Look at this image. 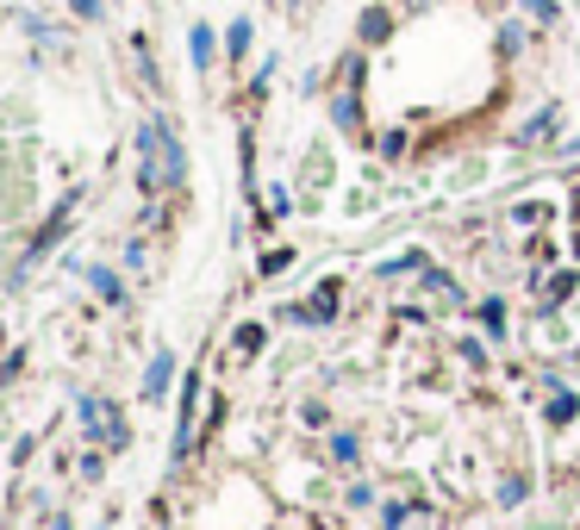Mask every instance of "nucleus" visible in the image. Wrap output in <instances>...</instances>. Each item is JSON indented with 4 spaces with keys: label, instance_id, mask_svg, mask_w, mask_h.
I'll return each mask as SVG.
<instances>
[{
    "label": "nucleus",
    "instance_id": "1",
    "mask_svg": "<svg viewBox=\"0 0 580 530\" xmlns=\"http://www.w3.org/2000/svg\"><path fill=\"white\" fill-rule=\"evenodd\" d=\"M138 156H144V169H138V187H144V194L181 187V175H188L181 138H175V131H169L163 119H144V131H138Z\"/></svg>",
    "mask_w": 580,
    "mask_h": 530
},
{
    "label": "nucleus",
    "instance_id": "2",
    "mask_svg": "<svg viewBox=\"0 0 580 530\" xmlns=\"http://www.w3.org/2000/svg\"><path fill=\"white\" fill-rule=\"evenodd\" d=\"M81 431L100 436V443H112V450H126L131 443V431H126V419H119V405L112 400H81Z\"/></svg>",
    "mask_w": 580,
    "mask_h": 530
},
{
    "label": "nucleus",
    "instance_id": "3",
    "mask_svg": "<svg viewBox=\"0 0 580 530\" xmlns=\"http://www.w3.org/2000/svg\"><path fill=\"white\" fill-rule=\"evenodd\" d=\"M69 213H76V194H69V200H63V206H57V213H50V218H45V232H38V237H32V244H26V256H19V275H26V268H32V263H38V256H45V249H50V244H57V237H63V225H69Z\"/></svg>",
    "mask_w": 580,
    "mask_h": 530
},
{
    "label": "nucleus",
    "instance_id": "4",
    "mask_svg": "<svg viewBox=\"0 0 580 530\" xmlns=\"http://www.w3.org/2000/svg\"><path fill=\"white\" fill-rule=\"evenodd\" d=\"M194 419H200V381L188 374V387H181V412H175V455L194 450Z\"/></svg>",
    "mask_w": 580,
    "mask_h": 530
},
{
    "label": "nucleus",
    "instance_id": "5",
    "mask_svg": "<svg viewBox=\"0 0 580 530\" xmlns=\"http://www.w3.org/2000/svg\"><path fill=\"white\" fill-rule=\"evenodd\" d=\"M337 300H344V287H337V281H325V287H313V300H306V306H294V318H306V325H331V318H337Z\"/></svg>",
    "mask_w": 580,
    "mask_h": 530
},
{
    "label": "nucleus",
    "instance_id": "6",
    "mask_svg": "<svg viewBox=\"0 0 580 530\" xmlns=\"http://www.w3.org/2000/svg\"><path fill=\"white\" fill-rule=\"evenodd\" d=\"M169 374H175V356H169V350H157L150 369H144V400H163V393H169Z\"/></svg>",
    "mask_w": 580,
    "mask_h": 530
},
{
    "label": "nucleus",
    "instance_id": "7",
    "mask_svg": "<svg viewBox=\"0 0 580 530\" xmlns=\"http://www.w3.org/2000/svg\"><path fill=\"white\" fill-rule=\"evenodd\" d=\"M331 119L344 125V131H362V100H356V88H344L337 100H331Z\"/></svg>",
    "mask_w": 580,
    "mask_h": 530
},
{
    "label": "nucleus",
    "instance_id": "8",
    "mask_svg": "<svg viewBox=\"0 0 580 530\" xmlns=\"http://www.w3.org/2000/svg\"><path fill=\"white\" fill-rule=\"evenodd\" d=\"M362 45H387V31H393V19H387V7H368V13H362Z\"/></svg>",
    "mask_w": 580,
    "mask_h": 530
},
{
    "label": "nucleus",
    "instance_id": "9",
    "mask_svg": "<svg viewBox=\"0 0 580 530\" xmlns=\"http://www.w3.org/2000/svg\"><path fill=\"white\" fill-rule=\"evenodd\" d=\"M88 281H95V294L107 300V306H126V281L112 275V268H88Z\"/></svg>",
    "mask_w": 580,
    "mask_h": 530
},
{
    "label": "nucleus",
    "instance_id": "10",
    "mask_svg": "<svg viewBox=\"0 0 580 530\" xmlns=\"http://www.w3.org/2000/svg\"><path fill=\"white\" fill-rule=\"evenodd\" d=\"M419 275H424V287H431V294H438V300H450V306H455V300H462V287H455V281L443 275V268H431V263H424Z\"/></svg>",
    "mask_w": 580,
    "mask_h": 530
},
{
    "label": "nucleus",
    "instance_id": "11",
    "mask_svg": "<svg viewBox=\"0 0 580 530\" xmlns=\"http://www.w3.org/2000/svg\"><path fill=\"white\" fill-rule=\"evenodd\" d=\"M188 50H194V69H213V31L206 26L188 31Z\"/></svg>",
    "mask_w": 580,
    "mask_h": 530
},
{
    "label": "nucleus",
    "instance_id": "12",
    "mask_svg": "<svg viewBox=\"0 0 580 530\" xmlns=\"http://www.w3.org/2000/svg\"><path fill=\"white\" fill-rule=\"evenodd\" d=\"M549 125H556V107H543L531 125H518V144H543V138H549Z\"/></svg>",
    "mask_w": 580,
    "mask_h": 530
},
{
    "label": "nucleus",
    "instance_id": "13",
    "mask_svg": "<svg viewBox=\"0 0 580 530\" xmlns=\"http://www.w3.org/2000/svg\"><path fill=\"white\" fill-rule=\"evenodd\" d=\"M574 287H580V275H574V268H568V275H556V281H549V287H543V300H549V306H562V300L574 294Z\"/></svg>",
    "mask_w": 580,
    "mask_h": 530
},
{
    "label": "nucleus",
    "instance_id": "14",
    "mask_svg": "<svg viewBox=\"0 0 580 530\" xmlns=\"http://www.w3.org/2000/svg\"><path fill=\"white\" fill-rule=\"evenodd\" d=\"M574 412H580L574 393H556V400H549V424H574Z\"/></svg>",
    "mask_w": 580,
    "mask_h": 530
},
{
    "label": "nucleus",
    "instance_id": "15",
    "mask_svg": "<svg viewBox=\"0 0 580 530\" xmlns=\"http://www.w3.org/2000/svg\"><path fill=\"white\" fill-rule=\"evenodd\" d=\"M481 325H486V337H500V331H505V306H500V300H486V306H481Z\"/></svg>",
    "mask_w": 580,
    "mask_h": 530
},
{
    "label": "nucleus",
    "instance_id": "16",
    "mask_svg": "<svg viewBox=\"0 0 580 530\" xmlns=\"http://www.w3.org/2000/svg\"><path fill=\"white\" fill-rule=\"evenodd\" d=\"M524 493H531V474H505V487H500V499H505V506H518Z\"/></svg>",
    "mask_w": 580,
    "mask_h": 530
},
{
    "label": "nucleus",
    "instance_id": "17",
    "mask_svg": "<svg viewBox=\"0 0 580 530\" xmlns=\"http://www.w3.org/2000/svg\"><path fill=\"white\" fill-rule=\"evenodd\" d=\"M237 350H244V356H256V350H263V325H244V331H237Z\"/></svg>",
    "mask_w": 580,
    "mask_h": 530
},
{
    "label": "nucleus",
    "instance_id": "18",
    "mask_svg": "<svg viewBox=\"0 0 580 530\" xmlns=\"http://www.w3.org/2000/svg\"><path fill=\"white\" fill-rule=\"evenodd\" d=\"M331 455H337V462H356V436H331Z\"/></svg>",
    "mask_w": 580,
    "mask_h": 530
},
{
    "label": "nucleus",
    "instance_id": "19",
    "mask_svg": "<svg viewBox=\"0 0 580 530\" xmlns=\"http://www.w3.org/2000/svg\"><path fill=\"white\" fill-rule=\"evenodd\" d=\"M406 512H419V506H387V512H381V530H400V524H406Z\"/></svg>",
    "mask_w": 580,
    "mask_h": 530
},
{
    "label": "nucleus",
    "instance_id": "20",
    "mask_svg": "<svg viewBox=\"0 0 580 530\" xmlns=\"http://www.w3.org/2000/svg\"><path fill=\"white\" fill-rule=\"evenodd\" d=\"M287 263H294V256H287V249H268V256H263V275H282Z\"/></svg>",
    "mask_w": 580,
    "mask_h": 530
},
{
    "label": "nucleus",
    "instance_id": "21",
    "mask_svg": "<svg viewBox=\"0 0 580 530\" xmlns=\"http://www.w3.org/2000/svg\"><path fill=\"white\" fill-rule=\"evenodd\" d=\"M244 50H250V26L237 19V26H232V57H244Z\"/></svg>",
    "mask_w": 580,
    "mask_h": 530
},
{
    "label": "nucleus",
    "instance_id": "22",
    "mask_svg": "<svg viewBox=\"0 0 580 530\" xmlns=\"http://www.w3.org/2000/svg\"><path fill=\"white\" fill-rule=\"evenodd\" d=\"M518 7H524L531 19H556V7H549V0H518Z\"/></svg>",
    "mask_w": 580,
    "mask_h": 530
},
{
    "label": "nucleus",
    "instance_id": "23",
    "mask_svg": "<svg viewBox=\"0 0 580 530\" xmlns=\"http://www.w3.org/2000/svg\"><path fill=\"white\" fill-rule=\"evenodd\" d=\"M69 13H81V19H100V0H69Z\"/></svg>",
    "mask_w": 580,
    "mask_h": 530
},
{
    "label": "nucleus",
    "instance_id": "24",
    "mask_svg": "<svg viewBox=\"0 0 580 530\" xmlns=\"http://www.w3.org/2000/svg\"><path fill=\"white\" fill-rule=\"evenodd\" d=\"M50 530H76V524H69V512H63V518H50Z\"/></svg>",
    "mask_w": 580,
    "mask_h": 530
}]
</instances>
